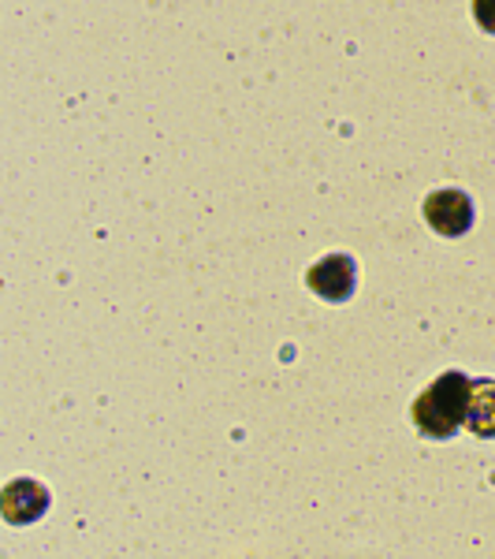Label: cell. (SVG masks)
I'll list each match as a JSON object with an SVG mask.
<instances>
[{"label":"cell","mask_w":495,"mask_h":559,"mask_svg":"<svg viewBox=\"0 0 495 559\" xmlns=\"http://www.w3.org/2000/svg\"><path fill=\"white\" fill-rule=\"evenodd\" d=\"M470 403H473V381L466 373H458V369H447L413 403L418 432H425L432 440L455 437L470 421Z\"/></svg>","instance_id":"obj_1"},{"label":"cell","mask_w":495,"mask_h":559,"mask_svg":"<svg viewBox=\"0 0 495 559\" xmlns=\"http://www.w3.org/2000/svg\"><path fill=\"white\" fill-rule=\"evenodd\" d=\"M473 15H476V23H481L484 31H495V4L481 0V4H473Z\"/></svg>","instance_id":"obj_6"},{"label":"cell","mask_w":495,"mask_h":559,"mask_svg":"<svg viewBox=\"0 0 495 559\" xmlns=\"http://www.w3.org/2000/svg\"><path fill=\"white\" fill-rule=\"evenodd\" d=\"M49 508V492H45L41 481H31V477H15V481L4 485L0 492V511L12 526H26V522H38Z\"/></svg>","instance_id":"obj_4"},{"label":"cell","mask_w":495,"mask_h":559,"mask_svg":"<svg viewBox=\"0 0 495 559\" xmlns=\"http://www.w3.org/2000/svg\"><path fill=\"white\" fill-rule=\"evenodd\" d=\"M305 284H310L313 295H321V299L328 302H347L350 295H354L358 287V265L350 254H328L324 261L305 273Z\"/></svg>","instance_id":"obj_2"},{"label":"cell","mask_w":495,"mask_h":559,"mask_svg":"<svg viewBox=\"0 0 495 559\" xmlns=\"http://www.w3.org/2000/svg\"><path fill=\"white\" fill-rule=\"evenodd\" d=\"M425 221L432 224V231H439V236H466L470 224H473L470 194L455 191V187H447V191H432L425 198Z\"/></svg>","instance_id":"obj_3"},{"label":"cell","mask_w":495,"mask_h":559,"mask_svg":"<svg viewBox=\"0 0 495 559\" xmlns=\"http://www.w3.org/2000/svg\"><path fill=\"white\" fill-rule=\"evenodd\" d=\"M476 437H495V381H476L473 384V403H470V421H466Z\"/></svg>","instance_id":"obj_5"}]
</instances>
